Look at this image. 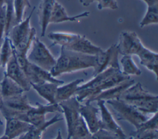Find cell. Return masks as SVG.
I'll return each instance as SVG.
<instances>
[{
    "label": "cell",
    "mask_w": 158,
    "mask_h": 139,
    "mask_svg": "<svg viewBox=\"0 0 158 139\" xmlns=\"http://www.w3.org/2000/svg\"><path fill=\"white\" fill-rule=\"evenodd\" d=\"M118 49L117 44H113L109 48L94 55V66L93 76H94L109 68L120 69L118 63Z\"/></svg>",
    "instance_id": "52a82bcc"
},
{
    "label": "cell",
    "mask_w": 158,
    "mask_h": 139,
    "mask_svg": "<svg viewBox=\"0 0 158 139\" xmlns=\"http://www.w3.org/2000/svg\"><path fill=\"white\" fill-rule=\"evenodd\" d=\"M56 0H41L38 8V22L41 27V36H44L47 28L50 24V20Z\"/></svg>",
    "instance_id": "ac0fdd59"
},
{
    "label": "cell",
    "mask_w": 158,
    "mask_h": 139,
    "mask_svg": "<svg viewBox=\"0 0 158 139\" xmlns=\"http://www.w3.org/2000/svg\"><path fill=\"white\" fill-rule=\"evenodd\" d=\"M0 46H1V44H0ZM0 68H1V67H0Z\"/></svg>",
    "instance_id": "b9f144b4"
},
{
    "label": "cell",
    "mask_w": 158,
    "mask_h": 139,
    "mask_svg": "<svg viewBox=\"0 0 158 139\" xmlns=\"http://www.w3.org/2000/svg\"><path fill=\"white\" fill-rule=\"evenodd\" d=\"M131 139H158V130L143 132L133 131L130 133Z\"/></svg>",
    "instance_id": "4dcf8cb0"
},
{
    "label": "cell",
    "mask_w": 158,
    "mask_h": 139,
    "mask_svg": "<svg viewBox=\"0 0 158 139\" xmlns=\"http://www.w3.org/2000/svg\"><path fill=\"white\" fill-rule=\"evenodd\" d=\"M158 23V4L148 6L146 12L139 22V27L143 28L148 25L157 24Z\"/></svg>",
    "instance_id": "83f0119b"
},
{
    "label": "cell",
    "mask_w": 158,
    "mask_h": 139,
    "mask_svg": "<svg viewBox=\"0 0 158 139\" xmlns=\"http://www.w3.org/2000/svg\"><path fill=\"white\" fill-rule=\"evenodd\" d=\"M14 49L7 36H5L0 46V67L4 68L7 63L13 55Z\"/></svg>",
    "instance_id": "d4e9b609"
},
{
    "label": "cell",
    "mask_w": 158,
    "mask_h": 139,
    "mask_svg": "<svg viewBox=\"0 0 158 139\" xmlns=\"http://www.w3.org/2000/svg\"><path fill=\"white\" fill-rule=\"evenodd\" d=\"M97 7L99 10L103 9L117 10L118 7L117 0H99Z\"/></svg>",
    "instance_id": "836d02e7"
},
{
    "label": "cell",
    "mask_w": 158,
    "mask_h": 139,
    "mask_svg": "<svg viewBox=\"0 0 158 139\" xmlns=\"http://www.w3.org/2000/svg\"><path fill=\"white\" fill-rule=\"evenodd\" d=\"M0 88L3 100L22 94L25 92L20 86L6 75L0 81Z\"/></svg>",
    "instance_id": "603a6c76"
},
{
    "label": "cell",
    "mask_w": 158,
    "mask_h": 139,
    "mask_svg": "<svg viewBox=\"0 0 158 139\" xmlns=\"http://www.w3.org/2000/svg\"><path fill=\"white\" fill-rule=\"evenodd\" d=\"M91 134L86 124L80 115L74 127L70 139H87Z\"/></svg>",
    "instance_id": "4316f807"
},
{
    "label": "cell",
    "mask_w": 158,
    "mask_h": 139,
    "mask_svg": "<svg viewBox=\"0 0 158 139\" xmlns=\"http://www.w3.org/2000/svg\"><path fill=\"white\" fill-rule=\"evenodd\" d=\"M119 99L145 114H154L158 111V96L145 90L140 82H135L127 88Z\"/></svg>",
    "instance_id": "7a4b0ae2"
},
{
    "label": "cell",
    "mask_w": 158,
    "mask_h": 139,
    "mask_svg": "<svg viewBox=\"0 0 158 139\" xmlns=\"http://www.w3.org/2000/svg\"><path fill=\"white\" fill-rule=\"evenodd\" d=\"M18 139H27V137H26V133L20 135V137H19Z\"/></svg>",
    "instance_id": "f35d334b"
},
{
    "label": "cell",
    "mask_w": 158,
    "mask_h": 139,
    "mask_svg": "<svg viewBox=\"0 0 158 139\" xmlns=\"http://www.w3.org/2000/svg\"><path fill=\"white\" fill-rule=\"evenodd\" d=\"M117 44L119 54L122 55H133L137 54L143 46L136 33L131 31H123L119 36Z\"/></svg>",
    "instance_id": "30bf717a"
},
{
    "label": "cell",
    "mask_w": 158,
    "mask_h": 139,
    "mask_svg": "<svg viewBox=\"0 0 158 139\" xmlns=\"http://www.w3.org/2000/svg\"><path fill=\"white\" fill-rule=\"evenodd\" d=\"M87 139H118V138L104 129H99L97 132L91 133Z\"/></svg>",
    "instance_id": "d6a6232c"
},
{
    "label": "cell",
    "mask_w": 158,
    "mask_h": 139,
    "mask_svg": "<svg viewBox=\"0 0 158 139\" xmlns=\"http://www.w3.org/2000/svg\"><path fill=\"white\" fill-rule=\"evenodd\" d=\"M135 80L131 78L127 79L120 84L113 86L109 89H107L95 96L86 100L85 102L93 103L94 101H97L98 100H103L106 101L110 100H117L119 99L122 93L130 86L135 83Z\"/></svg>",
    "instance_id": "5bb4252c"
},
{
    "label": "cell",
    "mask_w": 158,
    "mask_h": 139,
    "mask_svg": "<svg viewBox=\"0 0 158 139\" xmlns=\"http://www.w3.org/2000/svg\"><path fill=\"white\" fill-rule=\"evenodd\" d=\"M136 55L139 57L140 64L152 72L157 79L158 54L157 52L151 50L144 45L141 47Z\"/></svg>",
    "instance_id": "ffe728a7"
},
{
    "label": "cell",
    "mask_w": 158,
    "mask_h": 139,
    "mask_svg": "<svg viewBox=\"0 0 158 139\" xmlns=\"http://www.w3.org/2000/svg\"><path fill=\"white\" fill-rule=\"evenodd\" d=\"M6 4H5L0 9V44H1L4 38L5 37L6 33Z\"/></svg>",
    "instance_id": "1f68e13d"
},
{
    "label": "cell",
    "mask_w": 158,
    "mask_h": 139,
    "mask_svg": "<svg viewBox=\"0 0 158 139\" xmlns=\"http://www.w3.org/2000/svg\"><path fill=\"white\" fill-rule=\"evenodd\" d=\"M27 58L30 63L49 72L56 63V59L46 45L36 37L32 41Z\"/></svg>",
    "instance_id": "8992f818"
},
{
    "label": "cell",
    "mask_w": 158,
    "mask_h": 139,
    "mask_svg": "<svg viewBox=\"0 0 158 139\" xmlns=\"http://www.w3.org/2000/svg\"><path fill=\"white\" fill-rule=\"evenodd\" d=\"M3 101H4V100H3V97H2L1 91V88H0V109L3 106Z\"/></svg>",
    "instance_id": "8d00e7d4"
},
{
    "label": "cell",
    "mask_w": 158,
    "mask_h": 139,
    "mask_svg": "<svg viewBox=\"0 0 158 139\" xmlns=\"http://www.w3.org/2000/svg\"><path fill=\"white\" fill-rule=\"evenodd\" d=\"M78 34L67 32H51L48 34V38L52 41V46L59 45L67 47L77 37Z\"/></svg>",
    "instance_id": "cb8c5ba5"
},
{
    "label": "cell",
    "mask_w": 158,
    "mask_h": 139,
    "mask_svg": "<svg viewBox=\"0 0 158 139\" xmlns=\"http://www.w3.org/2000/svg\"><path fill=\"white\" fill-rule=\"evenodd\" d=\"M4 69V75L7 76L13 80L20 86L25 92L30 90L31 88L30 82L27 78L23 70L19 65L14 52Z\"/></svg>",
    "instance_id": "4fadbf2b"
},
{
    "label": "cell",
    "mask_w": 158,
    "mask_h": 139,
    "mask_svg": "<svg viewBox=\"0 0 158 139\" xmlns=\"http://www.w3.org/2000/svg\"><path fill=\"white\" fill-rule=\"evenodd\" d=\"M55 139H63L62 138V135H61V132L60 130V129L58 130L57 131V136L56 137Z\"/></svg>",
    "instance_id": "74e56055"
},
{
    "label": "cell",
    "mask_w": 158,
    "mask_h": 139,
    "mask_svg": "<svg viewBox=\"0 0 158 139\" xmlns=\"http://www.w3.org/2000/svg\"><path fill=\"white\" fill-rule=\"evenodd\" d=\"M128 139H131V138H130V137H129V138H128Z\"/></svg>",
    "instance_id": "60d3db41"
},
{
    "label": "cell",
    "mask_w": 158,
    "mask_h": 139,
    "mask_svg": "<svg viewBox=\"0 0 158 139\" xmlns=\"http://www.w3.org/2000/svg\"><path fill=\"white\" fill-rule=\"evenodd\" d=\"M96 102L101 113V129H104L114 134L118 139H126L123 130L114 119L113 116L106 106V102L103 100H98Z\"/></svg>",
    "instance_id": "7c38bea8"
},
{
    "label": "cell",
    "mask_w": 158,
    "mask_h": 139,
    "mask_svg": "<svg viewBox=\"0 0 158 139\" xmlns=\"http://www.w3.org/2000/svg\"><path fill=\"white\" fill-rule=\"evenodd\" d=\"M80 2L83 6H88L89 5H90L91 4H92L93 2L96 1L98 2L99 0H79Z\"/></svg>",
    "instance_id": "e575fe53"
},
{
    "label": "cell",
    "mask_w": 158,
    "mask_h": 139,
    "mask_svg": "<svg viewBox=\"0 0 158 139\" xmlns=\"http://www.w3.org/2000/svg\"><path fill=\"white\" fill-rule=\"evenodd\" d=\"M105 102L112 107L118 121H127L135 129L149 118L146 114L120 99L107 100Z\"/></svg>",
    "instance_id": "5b68a950"
},
{
    "label": "cell",
    "mask_w": 158,
    "mask_h": 139,
    "mask_svg": "<svg viewBox=\"0 0 158 139\" xmlns=\"http://www.w3.org/2000/svg\"><path fill=\"white\" fill-rule=\"evenodd\" d=\"M28 79L30 84H42L44 82H52L60 85L64 84V81L53 77L49 71L30 63L28 60L22 68Z\"/></svg>",
    "instance_id": "8fae6325"
},
{
    "label": "cell",
    "mask_w": 158,
    "mask_h": 139,
    "mask_svg": "<svg viewBox=\"0 0 158 139\" xmlns=\"http://www.w3.org/2000/svg\"><path fill=\"white\" fill-rule=\"evenodd\" d=\"M30 7L31 5L29 0H13V7L16 24L23 20V18L25 9Z\"/></svg>",
    "instance_id": "f1b7e54d"
},
{
    "label": "cell",
    "mask_w": 158,
    "mask_h": 139,
    "mask_svg": "<svg viewBox=\"0 0 158 139\" xmlns=\"http://www.w3.org/2000/svg\"><path fill=\"white\" fill-rule=\"evenodd\" d=\"M53 113H62L61 108L58 103L43 105L36 102V106H33L30 111L25 113L19 114L14 117L28 122L35 127H44L47 129L50 125L63 119L59 115H56L47 121L46 119V114Z\"/></svg>",
    "instance_id": "277c9868"
},
{
    "label": "cell",
    "mask_w": 158,
    "mask_h": 139,
    "mask_svg": "<svg viewBox=\"0 0 158 139\" xmlns=\"http://www.w3.org/2000/svg\"><path fill=\"white\" fill-rule=\"evenodd\" d=\"M6 121L4 135L9 139H14L28 132L33 125L17 118L4 117Z\"/></svg>",
    "instance_id": "2e32d148"
},
{
    "label": "cell",
    "mask_w": 158,
    "mask_h": 139,
    "mask_svg": "<svg viewBox=\"0 0 158 139\" xmlns=\"http://www.w3.org/2000/svg\"><path fill=\"white\" fill-rule=\"evenodd\" d=\"M90 12L88 11L83 12L81 14L75 15H69L65 8L57 1L54 3L53 7L50 23H59L65 22H74L77 20L84 17H86L89 15Z\"/></svg>",
    "instance_id": "d6986e66"
},
{
    "label": "cell",
    "mask_w": 158,
    "mask_h": 139,
    "mask_svg": "<svg viewBox=\"0 0 158 139\" xmlns=\"http://www.w3.org/2000/svg\"><path fill=\"white\" fill-rule=\"evenodd\" d=\"M59 85L52 82H44L42 84H31V87L40 96L45 99L48 103L54 104L56 102V94Z\"/></svg>",
    "instance_id": "7402d4cb"
},
{
    "label": "cell",
    "mask_w": 158,
    "mask_h": 139,
    "mask_svg": "<svg viewBox=\"0 0 158 139\" xmlns=\"http://www.w3.org/2000/svg\"><path fill=\"white\" fill-rule=\"evenodd\" d=\"M64 48L89 55H96L103 50L100 47L93 44L85 36H81L79 34L71 44Z\"/></svg>",
    "instance_id": "e0dca14e"
},
{
    "label": "cell",
    "mask_w": 158,
    "mask_h": 139,
    "mask_svg": "<svg viewBox=\"0 0 158 139\" xmlns=\"http://www.w3.org/2000/svg\"><path fill=\"white\" fill-rule=\"evenodd\" d=\"M83 82V79H77L68 84L59 85L56 94V102L59 103L74 96L78 87Z\"/></svg>",
    "instance_id": "44dd1931"
},
{
    "label": "cell",
    "mask_w": 158,
    "mask_h": 139,
    "mask_svg": "<svg viewBox=\"0 0 158 139\" xmlns=\"http://www.w3.org/2000/svg\"><path fill=\"white\" fill-rule=\"evenodd\" d=\"M94 58V55L83 54L61 47L60 55L56 59V63L50 73L56 77L65 73L93 68Z\"/></svg>",
    "instance_id": "6da1fadb"
},
{
    "label": "cell",
    "mask_w": 158,
    "mask_h": 139,
    "mask_svg": "<svg viewBox=\"0 0 158 139\" xmlns=\"http://www.w3.org/2000/svg\"><path fill=\"white\" fill-rule=\"evenodd\" d=\"M58 105L65 116L67 132V139H70L74 127L80 116L79 109L81 103L77 100L74 95L66 100L59 103Z\"/></svg>",
    "instance_id": "9c48e42d"
},
{
    "label": "cell",
    "mask_w": 158,
    "mask_h": 139,
    "mask_svg": "<svg viewBox=\"0 0 158 139\" xmlns=\"http://www.w3.org/2000/svg\"><path fill=\"white\" fill-rule=\"evenodd\" d=\"M148 6L157 5L158 4V0H143Z\"/></svg>",
    "instance_id": "d590c367"
},
{
    "label": "cell",
    "mask_w": 158,
    "mask_h": 139,
    "mask_svg": "<svg viewBox=\"0 0 158 139\" xmlns=\"http://www.w3.org/2000/svg\"><path fill=\"white\" fill-rule=\"evenodd\" d=\"M0 139H9L7 137H6V135H3L2 136H0Z\"/></svg>",
    "instance_id": "ab89813d"
},
{
    "label": "cell",
    "mask_w": 158,
    "mask_h": 139,
    "mask_svg": "<svg viewBox=\"0 0 158 139\" xmlns=\"http://www.w3.org/2000/svg\"><path fill=\"white\" fill-rule=\"evenodd\" d=\"M122 67L121 71L125 75L140 76L141 74V70L135 64L131 55H123L120 60Z\"/></svg>",
    "instance_id": "484cf974"
},
{
    "label": "cell",
    "mask_w": 158,
    "mask_h": 139,
    "mask_svg": "<svg viewBox=\"0 0 158 139\" xmlns=\"http://www.w3.org/2000/svg\"><path fill=\"white\" fill-rule=\"evenodd\" d=\"M158 130V119L157 113L154 114L153 116L148 118L144 122L141 123L136 129L135 132H143L146 130Z\"/></svg>",
    "instance_id": "f546056e"
},
{
    "label": "cell",
    "mask_w": 158,
    "mask_h": 139,
    "mask_svg": "<svg viewBox=\"0 0 158 139\" xmlns=\"http://www.w3.org/2000/svg\"><path fill=\"white\" fill-rule=\"evenodd\" d=\"M79 111L91 133L101 129V120L98 117L99 109L94 106L92 103L85 102L83 105L81 104Z\"/></svg>",
    "instance_id": "9a60e30c"
},
{
    "label": "cell",
    "mask_w": 158,
    "mask_h": 139,
    "mask_svg": "<svg viewBox=\"0 0 158 139\" xmlns=\"http://www.w3.org/2000/svg\"><path fill=\"white\" fill-rule=\"evenodd\" d=\"M32 107L27 95L22 93L4 99L0 112L4 117H14L17 114L28 112Z\"/></svg>",
    "instance_id": "ba28073f"
},
{
    "label": "cell",
    "mask_w": 158,
    "mask_h": 139,
    "mask_svg": "<svg viewBox=\"0 0 158 139\" xmlns=\"http://www.w3.org/2000/svg\"><path fill=\"white\" fill-rule=\"evenodd\" d=\"M35 9V7L26 18L13 26L7 35L17 55L27 56L32 41L36 37V31L35 28L30 26V20Z\"/></svg>",
    "instance_id": "3957f363"
}]
</instances>
